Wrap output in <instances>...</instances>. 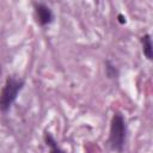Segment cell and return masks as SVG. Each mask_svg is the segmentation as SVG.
<instances>
[{
    "label": "cell",
    "mask_w": 153,
    "mask_h": 153,
    "mask_svg": "<svg viewBox=\"0 0 153 153\" xmlns=\"http://www.w3.org/2000/svg\"><path fill=\"white\" fill-rule=\"evenodd\" d=\"M33 10H35V19L38 25L47 26L53 23L54 13L48 5L43 2H36L33 4Z\"/></svg>",
    "instance_id": "obj_3"
},
{
    "label": "cell",
    "mask_w": 153,
    "mask_h": 153,
    "mask_svg": "<svg viewBox=\"0 0 153 153\" xmlns=\"http://www.w3.org/2000/svg\"><path fill=\"white\" fill-rule=\"evenodd\" d=\"M117 18H118V22H120L121 24H124V23H126V17H123V14H118Z\"/></svg>",
    "instance_id": "obj_7"
},
{
    "label": "cell",
    "mask_w": 153,
    "mask_h": 153,
    "mask_svg": "<svg viewBox=\"0 0 153 153\" xmlns=\"http://www.w3.org/2000/svg\"><path fill=\"white\" fill-rule=\"evenodd\" d=\"M140 42H141V45H142L143 55L147 57V60H152L153 59V44H152L151 35L145 33L143 36H141Z\"/></svg>",
    "instance_id": "obj_4"
},
{
    "label": "cell",
    "mask_w": 153,
    "mask_h": 153,
    "mask_svg": "<svg viewBox=\"0 0 153 153\" xmlns=\"http://www.w3.org/2000/svg\"><path fill=\"white\" fill-rule=\"evenodd\" d=\"M127 139V123L122 114L115 112L110 121L109 143L112 151L122 152Z\"/></svg>",
    "instance_id": "obj_1"
},
{
    "label": "cell",
    "mask_w": 153,
    "mask_h": 153,
    "mask_svg": "<svg viewBox=\"0 0 153 153\" xmlns=\"http://www.w3.org/2000/svg\"><path fill=\"white\" fill-rule=\"evenodd\" d=\"M105 73H106L108 78H110V79H116L118 76V69L110 61L105 62Z\"/></svg>",
    "instance_id": "obj_6"
},
{
    "label": "cell",
    "mask_w": 153,
    "mask_h": 153,
    "mask_svg": "<svg viewBox=\"0 0 153 153\" xmlns=\"http://www.w3.org/2000/svg\"><path fill=\"white\" fill-rule=\"evenodd\" d=\"M43 140H44L45 145L50 147V152H49V153H65L63 149H61L60 146L57 145V141H56L55 137L51 135V133L45 131L44 135H43Z\"/></svg>",
    "instance_id": "obj_5"
},
{
    "label": "cell",
    "mask_w": 153,
    "mask_h": 153,
    "mask_svg": "<svg viewBox=\"0 0 153 153\" xmlns=\"http://www.w3.org/2000/svg\"><path fill=\"white\" fill-rule=\"evenodd\" d=\"M25 85L24 79L8 76L0 91V111L7 112L13 103L17 100L19 92L23 90Z\"/></svg>",
    "instance_id": "obj_2"
}]
</instances>
